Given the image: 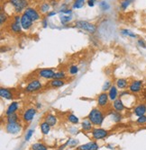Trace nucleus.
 I'll return each mask as SVG.
<instances>
[{
	"label": "nucleus",
	"mask_w": 146,
	"mask_h": 150,
	"mask_svg": "<svg viewBox=\"0 0 146 150\" xmlns=\"http://www.w3.org/2000/svg\"><path fill=\"white\" fill-rule=\"evenodd\" d=\"M88 119L92 122L95 126H101L105 120V114L99 108H94L89 112Z\"/></svg>",
	"instance_id": "nucleus-1"
},
{
	"label": "nucleus",
	"mask_w": 146,
	"mask_h": 150,
	"mask_svg": "<svg viewBox=\"0 0 146 150\" xmlns=\"http://www.w3.org/2000/svg\"><path fill=\"white\" fill-rule=\"evenodd\" d=\"M43 88V84L41 83V81L38 79H33L30 81L27 84V86L24 88V92L27 93H33L40 91Z\"/></svg>",
	"instance_id": "nucleus-2"
},
{
	"label": "nucleus",
	"mask_w": 146,
	"mask_h": 150,
	"mask_svg": "<svg viewBox=\"0 0 146 150\" xmlns=\"http://www.w3.org/2000/svg\"><path fill=\"white\" fill-rule=\"evenodd\" d=\"M108 130L102 129V128H94L91 130V136L92 139L95 140H100L104 139L108 136Z\"/></svg>",
	"instance_id": "nucleus-3"
},
{
	"label": "nucleus",
	"mask_w": 146,
	"mask_h": 150,
	"mask_svg": "<svg viewBox=\"0 0 146 150\" xmlns=\"http://www.w3.org/2000/svg\"><path fill=\"white\" fill-rule=\"evenodd\" d=\"M75 25H76L77 28L87 31L90 33H94L97 31V27L94 24H92L87 21H77Z\"/></svg>",
	"instance_id": "nucleus-4"
},
{
	"label": "nucleus",
	"mask_w": 146,
	"mask_h": 150,
	"mask_svg": "<svg viewBox=\"0 0 146 150\" xmlns=\"http://www.w3.org/2000/svg\"><path fill=\"white\" fill-rule=\"evenodd\" d=\"M36 113H37V111H36L35 108H33V107L27 108L23 112V115H22L23 121L25 122V123H29V122H31L33 120V118L36 115Z\"/></svg>",
	"instance_id": "nucleus-5"
},
{
	"label": "nucleus",
	"mask_w": 146,
	"mask_h": 150,
	"mask_svg": "<svg viewBox=\"0 0 146 150\" xmlns=\"http://www.w3.org/2000/svg\"><path fill=\"white\" fill-rule=\"evenodd\" d=\"M6 131L8 134L12 135H16L21 132L22 130V125L19 122H13V123H6Z\"/></svg>",
	"instance_id": "nucleus-6"
},
{
	"label": "nucleus",
	"mask_w": 146,
	"mask_h": 150,
	"mask_svg": "<svg viewBox=\"0 0 146 150\" xmlns=\"http://www.w3.org/2000/svg\"><path fill=\"white\" fill-rule=\"evenodd\" d=\"M143 81L142 80H134L129 85V92L132 93H138L142 91Z\"/></svg>",
	"instance_id": "nucleus-7"
},
{
	"label": "nucleus",
	"mask_w": 146,
	"mask_h": 150,
	"mask_svg": "<svg viewBox=\"0 0 146 150\" xmlns=\"http://www.w3.org/2000/svg\"><path fill=\"white\" fill-rule=\"evenodd\" d=\"M55 71L52 69H40L38 72V76L41 78H44V79H53Z\"/></svg>",
	"instance_id": "nucleus-8"
},
{
	"label": "nucleus",
	"mask_w": 146,
	"mask_h": 150,
	"mask_svg": "<svg viewBox=\"0 0 146 150\" xmlns=\"http://www.w3.org/2000/svg\"><path fill=\"white\" fill-rule=\"evenodd\" d=\"M108 93H107L105 92H102L101 93L98 94V105L99 108H105L107 107L108 104Z\"/></svg>",
	"instance_id": "nucleus-9"
},
{
	"label": "nucleus",
	"mask_w": 146,
	"mask_h": 150,
	"mask_svg": "<svg viewBox=\"0 0 146 150\" xmlns=\"http://www.w3.org/2000/svg\"><path fill=\"white\" fill-rule=\"evenodd\" d=\"M10 4L15 7L16 12L19 13L26 6L27 1L26 0H10Z\"/></svg>",
	"instance_id": "nucleus-10"
},
{
	"label": "nucleus",
	"mask_w": 146,
	"mask_h": 150,
	"mask_svg": "<svg viewBox=\"0 0 146 150\" xmlns=\"http://www.w3.org/2000/svg\"><path fill=\"white\" fill-rule=\"evenodd\" d=\"M78 150H98L99 145L97 143V141H90L86 144L78 146Z\"/></svg>",
	"instance_id": "nucleus-11"
},
{
	"label": "nucleus",
	"mask_w": 146,
	"mask_h": 150,
	"mask_svg": "<svg viewBox=\"0 0 146 150\" xmlns=\"http://www.w3.org/2000/svg\"><path fill=\"white\" fill-rule=\"evenodd\" d=\"M33 21L24 13L21 16V25L24 30H29L33 25Z\"/></svg>",
	"instance_id": "nucleus-12"
},
{
	"label": "nucleus",
	"mask_w": 146,
	"mask_h": 150,
	"mask_svg": "<svg viewBox=\"0 0 146 150\" xmlns=\"http://www.w3.org/2000/svg\"><path fill=\"white\" fill-rule=\"evenodd\" d=\"M134 114L137 117H141L142 115H146V104L140 103L134 108Z\"/></svg>",
	"instance_id": "nucleus-13"
},
{
	"label": "nucleus",
	"mask_w": 146,
	"mask_h": 150,
	"mask_svg": "<svg viewBox=\"0 0 146 150\" xmlns=\"http://www.w3.org/2000/svg\"><path fill=\"white\" fill-rule=\"evenodd\" d=\"M0 96L6 100H13L14 99V93L10 89L1 87V89H0Z\"/></svg>",
	"instance_id": "nucleus-14"
},
{
	"label": "nucleus",
	"mask_w": 146,
	"mask_h": 150,
	"mask_svg": "<svg viewBox=\"0 0 146 150\" xmlns=\"http://www.w3.org/2000/svg\"><path fill=\"white\" fill-rule=\"evenodd\" d=\"M18 109H19V103L18 102H12V103H10L9 106L6 109V116L16 113V112L18 111Z\"/></svg>",
	"instance_id": "nucleus-15"
},
{
	"label": "nucleus",
	"mask_w": 146,
	"mask_h": 150,
	"mask_svg": "<svg viewBox=\"0 0 146 150\" xmlns=\"http://www.w3.org/2000/svg\"><path fill=\"white\" fill-rule=\"evenodd\" d=\"M24 15H26L29 18H31L33 22L40 19L39 13H38L37 11H36L35 9H33V8H26L25 11H24Z\"/></svg>",
	"instance_id": "nucleus-16"
},
{
	"label": "nucleus",
	"mask_w": 146,
	"mask_h": 150,
	"mask_svg": "<svg viewBox=\"0 0 146 150\" xmlns=\"http://www.w3.org/2000/svg\"><path fill=\"white\" fill-rule=\"evenodd\" d=\"M113 107H114V109H115V111L119 112H121L125 111V109H126L125 103H123V101H122L120 98H117L116 100L114 101V103H113Z\"/></svg>",
	"instance_id": "nucleus-17"
},
{
	"label": "nucleus",
	"mask_w": 146,
	"mask_h": 150,
	"mask_svg": "<svg viewBox=\"0 0 146 150\" xmlns=\"http://www.w3.org/2000/svg\"><path fill=\"white\" fill-rule=\"evenodd\" d=\"M44 120L47 122V123L51 126V127H54L56 126L57 122H58V119L57 117L52 114V113H48L45 117H44Z\"/></svg>",
	"instance_id": "nucleus-18"
},
{
	"label": "nucleus",
	"mask_w": 146,
	"mask_h": 150,
	"mask_svg": "<svg viewBox=\"0 0 146 150\" xmlns=\"http://www.w3.org/2000/svg\"><path fill=\"white\" fill-rule=\"evenodd\" d=\"M66 82L63 79H51L49 82V85L51 88H60L65 86Z\"/></svg>",
	"instance_id": "nucleus-19"
},
{
	"label": "nucleus",
	"mask_w": 146,
	"mask_h": 150,
	"mask_svg": "<svg viewBox=\"0 0 146 150\" xmlns=\"http://www.w3.org/2000/svg\"><path fill=\"white\" fill-rule=\"evenodd\" d=\"M109 115H110L111 120L114 122H116V123H117V122L122 121V120H123V115L121 114V112H116V111H111Z\"/></svg>",
	"instance_id": "nucleus-20"
},
{
	"label": "nucleus",
	"mask_w": 146,
	"mask_h": 150,
	"mask_svg": "<svg viewBox=\"0 0 146 150\" xmlns=\"http://www.w3.org/2000/svg\"><path fill=\"white\" fill-rule=\"evenodd\" d=\"M117 86H112L111 88L109 89V92H108V97H109V100L111 101H115L117 99V96H118V90H117Z\"/></svg>",
	"instance_id": "nucleus-21"
},
{
	"label": "nucleus",
	"mask_w": 146,
	"mask_h": 150,
	"mask_svg": "<svg viewBox=\"0 0 146 150\" xmlns=\"http://www.w3.org/2000/svg\"><path fill=\"white\" fill-rule=\"evenodd\" d=\"M81 128L85 132H90L93 129V124L92 122L87 118L86 120H84L81 123Z\"/></svg>",
	"instance_id": "nucleus-22"
},
{
	"label": "nucleus",
	"mask_w": 146,
	"mask_h": 150,
	"mask_svg": "<svg viewBox=\"0 0 146 150\" xmlns=\"http://www.w3.org/2000/svg\"><path fill=\"white\" fill-rule=\"evenodd\" d=\"M51 126L47 123L45 120L42 121L41 123H40V129H41V132L43 134V135H48L50 130H51Z\"/></svg>",
	"instance_id": "nucleus-23"
},
{
	"label": "nucleus",
	"mask_w": 146,
	"mask_h": 150,
	"mask_svg": "<svg viewBox=\"0 0 146 150\" xmlns=\"http://www.w3.org/2000/svg\"><path fill=\"white\" fill-rule=\"evenodd\" d=\"M116 86L119 89H125L128 86V80L125 78H118L115 82Z\"/></svg>",
	"instance_id": "nucleus-24"
},
{
	"label": "nucleus",
	"mask_w": 146,
	"mask_h": 150,
	"mask_svg": "<svg viewBox=\"0 0 146 150\" xmlns=\"http://www.w3.org/2000/svg\"><path fill=\"white\" fill-rule=\"evenodd\" d=\"M31 150H48V147L43 142H36L31 146Z\"/></svg>",
	"instance_id": "nucleus-25"
},
{
	"label": "nucleus",
	"mask_w": 146,
	"mask_h": 150,
	"mask_svg": "<svg viewBox=\"0 0 146 150\" xmlns=\"http://www.w3.org/2000/svg\"><path fill=\"white\" fill-rule=\"evenodd\" d=\"M18 120H19V117L17 113H14V114L6 116V123H13V122H17Z\"/></svg>",
	"instance_id": "nucleus-26"
},
{
	"label": "nucleus",
	"mask_w": 146,
	"mask_h": 150,
	"mask_svg": "<svg viewBox=\"0 0 146 150\" xmlns=\"http://www.w3.org/2000/svg\"><path fill=\"white\" fill-rule=\"evenodd\" d=\"M21 27H22L21 23H16L14 21V23L11 24V30L15 33H19L21 32Z\"/></svg>",
	"instance_id": "nucleus-27"
},
{
	"label": "nucleus",
	"mask_w": 146,
	"mask_h": 150,
	"mask_svg": "<svg viewBox=\"0 0 146 150\" xmlns=\"http://www.w3.org/2000/svg\"><path fill=\"white\" fill-rule=\"evenodd\" d=\"M67 120H68L69 122H71V123H72V124H74V125L78 124V122H79L78 118L76 115L72 114V113H71V114H69V115L67 116Z\"/></svg>",
	"instance_id": "nucleus-28"
},
{
	"label": "nucleus",
	"mask_w": 146,
	"mask_h": 150,
	"mask_svg": "<svg viewBox=\"0 0 146 150\" xmlns=\"http://www.w3.org/2000/svg\"><path fill=\"white\" fill-rule=\"evenodd\" d=\"M66 77H67V76H66V73L64 71H58V72H55L53 79H63L64 80Z\"/></svg>",
	"instance_id": "nucleus-29"
},
{
	"label": "nucleus",
	"mask_w": 146,
	"mask_h": 150,
	"mask_svg": "<svg viewBox=\"0 0 146 150\" xmlns=\"http://www.w3.org/2000/svg\"><path fill=\"white\" fill-rule=\"evenodd\" d=\"M132 1H134V0H122L121 3H120L121 8H122L123 10H125Z\"/></svg>",
	"instance_id": "nucleus-30"
},
{
	"label": "nucleus",
	"mask_w": 146,
	"mask_h": 150,
	"mask_svg": "<svg viewBox=\"0 0 146 150\" xmlns=\"http://www.w3.org/2000/svg\"><path fill=\"white\" fill-rule=\"evenodd\" d=\"M85 4V0H75L74 5H73V8H81Z\"/></svg>",
	"instance_id": "nucleus-31"
},
{
	"label": "nucleus",
	"mask_w": 146,
	"mask_h": 150,
	"mask_svg": "<svg viewBox=\"0 0 146 150\" xmlns=\"http://www.w3.org/2000/svg\"><path fill=\"white\" fill-rule=\"evenodd\" d=\"M78 66H71L70 69H69V73L71 75V76H74V75H77L78 73Z\"/></svg>",
	"instance_id": "nucleus-32"
},
{
	"label": "nucleus",
	"mask_w": 146,
	"mask_h": 150,
	"mask_svg": "<svg viewBox=\"0 0 146 150\" xmlns=\"http://www.w3.org/2000/svg\"><path fill=\"white\" fill-rule=\"evenodd\" d=\"M112 86H113V85H112V83H111L110 81H107V82H105V83L104 84L103 87H102V91H103V92L109 91V89L111 88Z\"/></svg>",
	"instance_id": "nucleus-33"
},
{
	"label": "nucleus",
	"mask_w": 146,
	"mask_h": 150,
	"mask_svg": "<svg viewBox=\"0 0 146 150\" xmlns=\"http://www.w3.org/2000/svg\"><path fill=\"white\" fill-rule=\"evenodd\" d=\"M33 133H34V129H29L27 132H26V134H25L24 139H25L26 141H29V140H30V139L32 138V136L33 135Z\"/></svg>",
	"instance_id": "nucleus-34"
},
{
	"label": "nucleus",
	"mask_w": 146,
	"mask_h": 150,
	"mask_svg": "<svg viewBox=\"0 0 146 150\" xmlns=\"http://www.w3.org/2000/svg\"><path fill=\"white\" fill-rule=\"evenodd\" d=\"M122 33L125 34V35H128V36H130V37H132V38H136V35H135V33H132L131 31L126 30V29L122 30Z\"/></svg>",
	"instance_id": "nucleus-35"
},
{
	"label": "nucleus",
	"mask_w": 146,
	"mask_h": 150,
	"mask_svg": "<svg viewBox=\"0 0 146 150\" xmlns=\"http://www.w3.org/2000/svg\"><path fill=\"white\" fill-rule=\"evenodd\" d=\"M136 122L138 124H144L146 122V115H142L141 117H138V119L136 120Z\"/></svg>",
	"instance_id": "nucleus-36"
},
{
	"label": "nucleus",
	"mask_w": 146,
	"mask_h": 150,
	"mask_svg": "<svg viewBox=\"0 0 146 150\" xmlns=\"http://www.w3.org/2000/svg\"><path fill=\"white\" fill-rule=\"evenodd\" d=\"M66 144H67L68 146H75L78 144V140L70 139H68L67 142H66Z\"/></svg>",
	"instance_id": "nucleus-37"
},
{
	"label": "nucleus",
	"mask_w": 146,
	"mask_h": 150,
	"mask_svg": "<svg viewBox=\"0 0 146 150\" xmlns=\"http://www.w3.org/2000/svg\"><path fill=\"white\" fill-rule=\"evenodd\" d=\"M49 8H50L49 4H47V3H43V4L42 5V6H41V11H42L43 13H46V12H48V11H49Z\"/></svg>",
	"instance_id": "nucleus-38"
},
{
	"label": "nucleus",
	"mask_w": 146,
	"mask_h": 150,
	"mask_svg": "<svg viewBox=\"0 0 146 150\" xmlns=\"http://www.w3.org/2000/svg\"><path fill=\"white\" fill-rule=\"evenodd\" d=\"M100 7H101L102 10L105 11V10H108V9L109 8V6H108V4L107 2L102 1V2L100 3Z\"/></svg>",
	"instance_id": "nucleus-39"
},
{
	"label": "nucleus",
	"mask_w": 146,
	"mask_h": 150,
	"mask_svg": "<svg viewBox=\"0 0 146 150\" xmlns=\"http://www.w3.org/2000/svg\"><path fill=\"white\" fill-rule=\"evenodd\" d=\"M6 15L5 13H1V16H0V23H1V24H3L4 23V22H6Z\"/></svg>",
	"instance_id": "nucleus-40"
},
{
	"label": "nucleus",
	"mask_w": 146,
	"mask_h": 150,
	"mask_svg": "<svg viewBox=\"0 0 146 150\" xmlns=\"http://www.w3.org/2000/svg\"><path fill=\"white\" fill-rule=\"evenodd\" d=\"M71 21V17L70 16H62L61 17V22L64 24V23H68V22H70Z\"/></svg>",
	"instance_id": "nucleus-41"
},
{
	"label": "nucleus",
	"mask_w": 146,
	"mask_h": 150,
	"mask_svg": "<svg viewBox=\"0 0 146 150\" xmlns=\"http://www.w3.org/2000/svg\"><path fill=\"white\" fill-rule=\"evenodd\" d=\"M138 44L140 47L143 48V49H146V43L143 42V40H138Z\"/></svg>",
	"instance_id": "nucleus-42"
},
{
	"label": "nucleus",
	"mask_w": 146,
	"mask_h": 150,
	"mask_svg": "<svg viewBox=\"0 0 146 150\" xmlns=\"http://www.w3.org/2000/svg\"><path fill=\"white\" fill-rule=\"evenodd\" d=\"M96 3V0H88V5L89 6H94Z\"/></svg>",
	"instance_id": "nucleus-43"
},
{
	"label": "nucleus",
	"mask_w": 146,
	"mask_h": 150,
	"mask_svg": "<svg viewBox=\"0 0 146 150\" xmlns=\"http://www.w3.org/2000/svg\"><path fill=\"white\" fill-rule=\"evenodd\" d=\"M129 94V92H127V91H124V92H122L121 93H120V97H123L124 95H128Z\"/></svg>",
	"instance_id": "nucleus-44"
},
{
	"label": "nucleus",
	"mask_w": 146,
	"mask_h": 150,
	"mask_svg": "<svg viewBox=\"0 0 146 150\" xmlns=\"http://www.w3.org/2000/svg\"><path fill=\"white\" fill-rule=\"evenodd\" d=\"M55 15H56V13H55V12H51V13H49L48 16H55Z\"/></svg>",
	"instance_id": "nucleus-45"
},
{
	"label": "nucleus",
	"mask_w": 146,
	"mask_h": 150,
	"mask_svg": "<svg viewBox=\"0 0 146 150\" xmlns=\"http://www.w3.org/2000/svg\"><path fill=\"white\" fill-rule=\"evenodd\" d=\"M142 96H143V99L146 101V88L144 89V91H143V93H142Z\"/></svg>",
	"instance_id": "nucleus-46"
},
{
	"label": "nucleus",
	"mask_w": 146,
	"mask_h": 150,
	"mask_svg": "<svg viewBox=\"0 0 146 150\" xmlns=\"http://www.w3.org/2000/svg\"><path fill=\"white\" fill-rule=\"evenodd\" d=\"M43 27H46V26H47V22H46V20H44V21L43 22Z\"/></svg>",
	"instance_id": "nucleus-47"
},
{
	"label": "nucleus",
	"mask_w": 146,
	"mask_h": 150,
	"mask_svg": "<svg viewBox=\"0 0 146 150\" xmlns=\"http://www.w3.org/2000/svg\"><path fill=\"white\" fill-rule=\"evenodd\" d=\"M36 106H37V108H40V107H42V104L41 103H37Z\"/></svg>",
	"instance_id": "nucleus-48"
},
{
	"label": "nucleus",
	"mask_w": 146,
	"mask_h": 150,
	"mask_svg": "<svg viewBox=\"0 0 146 150\" xmlns=\"http://www.w3.org/2000/svg\"><path fill=\"white\" fill-rule=\"evenodd\" d=\"M77 150H78V149H77Z\"/></svg>",
	"instance_id": "nucleus-49"
}]
</instances>
